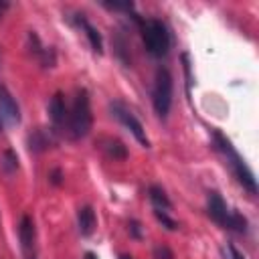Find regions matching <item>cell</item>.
<instances>
[{"mask_svg": "<svg viewBox=\"0 0 259 259\" xmlns=\"http://www.w3.org/2000/svg\"><path fill=\"white\" fill-rule=\"evenodd\" d=\"M93 123V113H91V101L87 89H79L73 101V107L67 117V127L73 140H81L89 134Z\"/></svg>", "mask_w": 259, "mask_h": 259, "instance_id": "cell-1", "label": "cell"}, {"mask_svg": "<svg viewBox=\"0 0 259 259\" xmlns=\"http://www.w3.org/2000/svg\"><path fill=\"white\" fill-rule=\"evenodd\" d=\"M214 140H217V148L227 156V160H229V164H231V168H233V174H235V178L239 180V184H241L245 190H249L251 194H257L255 176H253V172L249 170V166L245 164V160L239 156V152L233 148V144H231L223 134H219V132H214Z\"/></svg>", "mask_w": 259, "mask_h": 259, "instance_id": "cell-2", "label": "cell"}, {"mask_svg": "<svg viewBox=\"0 0 259 259\" xmlns=\"http://www.w3.org/2000/svg\"><path fill=\"white\" fill-rule=\"evenodd\" d=\"M142 40L152 57H164L170 49V32L162 20L150 18L142 22Z\"/></svg>", "mask_w": 259, "mask_h": 259, "instance_id": "cell-3", "label": "cell"}, {"mask_svg": "<svg viewBox=\"0 0 259 259\" xmlns=\"http://www.w3.org/2000/svg\"><path fill=\"white\" fill-rule=\"evenodd\" d=\"M152 105L158 117L166 119L172 107V75L168 69H158L152 89Z\"/></svg>", "mask_w": 259, "mask_h": 259, "instance_id": "cell-4", "label": "cell"}, {"mask_svg": "<svg viewBox=\"0 0 259 259\" xmlns=\"http://www.w3.org/2000/svg\"><path fill=\"white\" fill-rule=\"evenodd\" d=\"M109 109H111V115H113L115 119H119L144 148H150V140H148V136H146V130H144L142 121H140V119H138V117H136L123 103L113 101V103H109Z\"/></svg>", "mask_w": 259, "mask_h": 259, "instance_id": "cell-5", "label": "cell"}, {"mask_svg": "<svg viewBox=\"0 0 259 259\" xmlns=\"http://www.w3.org/2000/svg\"><path fill=\"white\" fill-rule=\"evenodd\" d=\"M18 239H20V251L24 259H36V233L34 223L28 214L20 217L18 223Z\"/></svg>", "mask_w": 259, "mask_h": 259, "instance_id": "cell-6", "label": "cell"}, {"mask_svg": "<svg viewBox=\"0 0 259 259\" xmlns=\"http://www.w3.org/2000/svg\"><path fill=\"white\" fill-rule=\"evenodd\" d=\"M0 119L6 125L20 123V107H18L16 99L12 97V93L8 91V87H4V85H0Z\"/></svg>", "mask_w": 259, "mask_h": 259, "instance_id": "cell-7", "label": "cell"}, {"mask_svg": "<svg viewBox=\"0 0 259 259\" xmlns=\"http://www.w3.org/2000/svg\"><path fill=\"white\" fill-rule=\"evenodd\" d=\"M206 212H208V217H210L217 225L225 227L231 210L227 208V202L223 200V196H221L219 192H208V198H206Z\"/></svg>", "mask_w": 259, "mask_h": 259, "instance_id": "cell-8", "label": "cell"}, {"mask_svg": "<svg viewBox=\"0 0 259 259\" xmlns=\"http://www.w3.org/2000/svg\"><path fill=\"white\" fill-rule=\"evenodd\" d=\"M49 113H51V121L55 127H63L67 123V117H69V111H67V103H65V97L61 93H55L51 103H49Z\"/></svg>", "mask_w": 259, "mask_h": 259, "instance_id": "cell-9", "label": "cell"}, {"mask_svg": "<svg viewBox=\"0 0 259 259\" xmlns=\"http://www.w3.org/2000/svg\"><path fill=\"white\" fill-rule=\"evenodd\" d=\"M95 225H97L95 210H93L89 204L81 206V208H79V212H77V227H79L81 237H89V235H93Z\"/></svg>", "mask_w": 259, "mask_h": 259, "instance_id": "cell-10", "label": "cell"}, {"mask_svg": "<svg viewBox=\"0 0 259 259\" xmlns=\"http://www.w3.org/2000/svg\"><path fill=\"white\" fill-rule=\"evenodd\" d=\"M26 144H28V150H32V152H45L55 144V140L47 130L38 127V130H32V134H28Z\"/></svg>", "mask_w": 259, "mask_h": 259, "instance_id": "cell-11", "label": "cell"}, {"mask_svg": "<svg viewBox=\"0 0 259 259\" xmlns=\"http://www.w3.org/2000/svg\"><path fill=\"white\" fill-rule=\"evenodd\" d=\"M83 16V14H81ZM77 18V22H79V26L83 28V32H85V36H87V40H89V45H91V49L95 51V53H101L103 51V38H101V34H99V30L93 26V24H89L85 18Z\"/></svg>", "mask_w": 259, "mask_h": 259, "instance_id": "cell-12", "label": "cell"}, {"mask_svg": "<svg viewBox=\"0 0 259 259\" xmlns=\"http://www.w3.org/2000/svg\"><path fill=\"white\" fill-rule=\"evenodd\" d=\"M101 148L105 150V154L109 156V158H113V160H125L127 158V148L119 142V140H115V138H105V140H101Z\"/></svg>", "mask_w": 259, "mask_h": 259, "instance_id": "cell-13", "label": "cell"}, {"mask_svg": "<svg viewBox=\"0 0 259 259\" xmlns=\"http://www.w3.org/2000/svg\"><path fill=\"white\" fill-rule=\"evenodd\" d=\"M148 196H150V200H152V204H154V208H158V210H170V198H168V194L164 192V188H160V186H150L148 188Z\"/></svg>", "mask_w": 259, "mask_h": 259, "instance_id": "cell-14", "label": "cell"}, {"mask_svg": "<svg viewBox=\"0 0 259 259\" xmlns=\"http://www.w3.org/2000/svg\"><path fill=\"white\" fill-rule=\"evenodd\" d=\"M247 225H249V223H247V219H245L241 212L231 210L225 229H231V231H237V233H247Z\"/></svg>", "mask_w": 259, "mask_h": 259, "instance_id": "cell-15", "label": "cell"}, {"mask_svg": "<svg viewBox=\"0 0 259 259\" xmlns=\"http://www.w3.org/2000/svg\"><path fill=\"white\" fill-rule=\"evenodd\" d=\"M0 166H2V170L4 172H14L16 168H18V156L12 152V150H6L4 154H2V160H0Z\"/></svg>", "mask_w": 259, "mask_h": 259, "instance_id": "cell-16", "label": "cell"}, {"mask_svg": "<svg viewBox=\"0 0 259 259\" xmlns=\"http://www.w3.org/2000/svg\"><path fill=\"white\" fill-rule=\"evenodd\" d=\"M154 217H156L158 223H162V227H166L168 231H176V229H178V223L168 214V210H158V208H154Z\"/></svg>", "mask_w": 259, "mask_h": 259, "instance_id": "cell-17", "label": "cell"}, {"mask_svg": "<svg viewBox=\"0 0 259 259\" xmlns=\"http://www.w3.org/2000/svg\"><path fill=\"white\" fill-rule=\"evenodd\" d=\"M223 257H225V259H245V255H243L233 243H227V245L223 247Z\"/></svg>", "mask_w": 259, "mask_h": 259, "instance_id": "cell-18", "label": "cell"}, {"mask_svg": "<svg viewBox=\"0 0 259 259\" xmlns=\"http://www.w3.org/2000/svg\"><path fill=\"white\" fill-rule=\"evenodd\" d=\"M152 255H154V259H174L172 249H170V247H166V245H156Z\"/></svg>", "mask_w": 259, "mask_h": 259, "instance_id": "cell-19", "label": "cell"}, {"mask_svg": "<svg viewBox=\"0 0 259 259\" xmlns=\"http://www.w3.org/2000/svg\"><path fill=\"white\" fill-rule=\"evenodd\" d=\"M103 6L109 8V10H123V12H132L134 10L132 2H103Z\"/></svg>", "mask_w": 259, "mask_h": 259, "instance_id": "cell-20", "label": "cell"}, {"mask_svg": "<svg viewBox=\"0 0 259 259\" xmlns=\"http://www.w3.org/2000/svg\"><path fill=\"white\" fill-rule=\"evenodd\" d=\"M51 182L53 184H61V172L59 170H53L51 172Z\"/></svg>", "mask_w": 259, "mask_h": 259, "instance_id": "cell-21", "label": "cell"}, {"mask_svg": "<svg viewBox=\"0 0 259 259\" xmlns=\"http://www.w3.org/2000/svg\"><path fill=\"white\" fill-rule=\"evenodd\" d=\"M130 229H132V233H134L136 237H140V225H138L136 221H132V223H130Z\"/></svg>", "mask_w": 259, "mask_h": 259, "instance_id": "cell-22", "label": "cell"}, {"mask_svg": "<svg viewBox=\"0 0 259 259\" xmlns=\"http://www.w3.org/2000/svg\"><path fill=\"white\" fill-rule=\"evenodd\" d=\"M8 10V2H0V18L4 16V12Z\"/></svg>", "mask_w": 259, "mask_h": 259, "instance_id": "cell-23", "label": "cell"}, {"mask_svg": "<svg viewBox=\"0 0 259 259\" xmlns=\"http://www.w3.org/2000/svg\"><path fill=\"white\" fill-rule=\"evenodd\" d=\"M85 259H97V255L91 253V251H87V253H85Z\"/></svg>", "mask_w": 259, "mask_h": 259, "instance_id": "cell-24", "label": "cell"}, {"mask_svg": "<svg viewBox=\"0 0 259 259\" xmlns=\"http://www.w3.org/2000/svg\"><path fill=\"white\" fill-rule=\"evenodd\" d=\"M119 259H134L132 255H119Z\"/></svg>", "mask_w": 259, "mask_h": 259, "instance_id": "cell-25", "label": "cell"}, {"mask_svg": "<svg viewBox=\"0 0 259 259\" xmlns=\"http://www.w3.org/2000/svg\"><path fill=\"white\" fill-rule=\"evenodd\" d=\"M0 132H2V119H0Z\"/></svg>", "mask_w": 259, "mask_h": 259, "instance_id": "cell-26", "label": "cell"}]
</instances>
